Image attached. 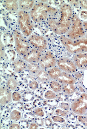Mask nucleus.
Here are the masks:
<instances>
[{"label": "nucleus", "mask_w": 87, "mask_h": 129, "mask_svg": "<svg viewBox=\"0 0 87 129\" xmlns=\"http://www.w3.org/2000/svg\"><path fill=\"white\" fill-rule=\"evenodd\" d=\"M83 23V26L84 31L87 33V21H84Z\"/></svg>", "instance_id": "49"}, {"label": "nucleus", "mask_w": 87, "mask_h": 129, "mask_svg": "<svg viewBox=\"0 0 87 129\" xmlns=\"http://www.w3.org/2000/svg\"><path fill=\"white\" fill-rule=\"evenodd\" d=\"M57 64L58 67L64 72L73 74L78 71V68L74 61L67 57H62L58 59Z\"/></svg>", "instance_id": "9"}, {"label": "nucleus", "mask_w": 87, "mask_h": 129, "mask_svg": "<svg viewBox=\"0 0 87 129\" xmlns=\"http://www.w3.org/2000/svg\"><path fill=\"white\" fill-rule=\"evenodd\" d=\"M57 10L52 7L43 1L35 3L34 7L30 11L32 20L35 22L40 23L45 22L50 15L56 12Z\"/></svg>", "instance_id": "2"}, {"label": "nucleus", "mask_w": 87, "mask_h": 129, "mask_svg": "<svg viewBox=\"0 0 87 129\" xmlns=\"http://www.w3.org/2000/svg\"><path fill=\"white\" fill-rule=\"evenodd\" d=\"M30 123L28 122V120H26L24 119L23 120H21L20 122L21 127L23 129H28L30 127Z\"/></svg>", "instance_id": "34"}, {"label": "nucleus", "mask_w": 87, "mask_h": 129, "mask_svg": "<svg viewBox=\"0 0 87 129\" xmlns=\"http://www.w3.org/2000/svg\"><path fill=\"white\" fill-rule=\"evenodd\" d=\"M80 19L87 20V11L85 10H81L79 14Z\"/></svg>", "instance_id": "38"}, {"label": "nucleus", "mask_w": 87, "mask_h": 129, "mask_svg": "<svg viewBox=\"0 0 87 129\" xmlns=\"http://www.w3.org/2000/svg\"><path fill=\"white\" fill-rule=\"evenodd\" d=\"M59 124L60 123H53V124H52L51 126L52 128H53V129H60V128H61V126Z\"/></svg>", "instance_id": "48"}, {"label": "nucleus", "mask_w": 87, "mask_h": 129, "mask_svg": "<svg viewBox=\"0 0 87 129\" xmlns=\"http://www.w3.org/2000/svg\"><path fill=\"white\" fill-rule=\"evenodd\" d=\"M12 92L6 86L1 87V105L6 106L12 100Z\"/></svg>", "instance_id": "12"}, {"label": "nucleus", "mask_w": 87, "mask_h": 129, "mask_svg": "<svg viewBox=\"0 0 87 129\" xmlns=\"http://www.w3.org/2000/svg\"><path fill=\"white\" fill-rule=\"evenodd\" d=\"M33 105L29 104H25L24 105V108L25 112H32L33 111Z\"/></svg>", "instance_id": "39"}, {"label": "nucleus", "mask_w": 87, "mask_h": 129, "mask_svg": "<svg viewBox=\"0 0 87 129\" xmlns=\"http://www.w3.org/2000/svg\"><path fill=\"white\" fill-rule=\"evenodd\" d=\"M43 97L44 99L48 100H54L56 98V93L51 89H47L44 93Z\"/></svg>", "instance_id": "27"}, {"label": "nucleus", "mask_w": 87, "mask_h": 129, "mask_svg": "<svg viewBox=\"0 0 87 129\" xmlns=\"http://www.w3.org/2000/svg\"><path fill=\"white\" fill-rule=\"evenodd\" d=\"M54 112L56 115L65 117L68 116V114L69 113V111H65L61 108H57L55 109Z\"/></svg>", "instance_id": "30"}, {"label": "nucleus", "mask_w": 87, "mask_h": 129, "mask_svg": "<svg viewBox=\"0 0 87 129\" xmlns=\"http://www.w3.org/2000/svg\"><path fill=\"white\" fill-rule=\"evenodd\" d=\"M49 86L56 93H59L62 91V85L57 81L53 80L50 81L49 82Z\"/></svg>", "instance_id": "21"}, {"label": "nucleus", "mask_w": 87, "mask_h": 129, "mask_svg": "<svg viewBox=\"0 0 87 129\" xmlns=\"http://www.w3.org/2000/svg\"><path fill=\"white\" fill-rule=\"evenodd\" d=\"M44 109H45V111L47 114H52L53 112H54L53 109L51 107L47 106L46 107H45Z\"/></svg>", "instance_id": "45"}, {"label": "nucleus", "mask_w": 87, "mask_h": 129, "mask_svg": "<svg viewBox=\"0 0 87 129\" xmlns=\"http://www.w3.org/2000/svg\"><path fill=\"white\" fill-rule=\"evenodd\" d=\"M22 117V114L20 111L16 108H13L10 112V120L15 122L20 121Z\"/></svg>", "instance_id": "19"}, {"label": "nucleus", "mask_w": 87, "mask_h": 129, "mask_svg": "<svg viewBox=\"0 0 87 129\" xmlns=\"http://www.w3.org/2000/svg\"><path fill=\"white\" fill-rule=\"evenodd\" d=\"M27 69L31 73L36 75L41 69L39 63H28L27 64Z\"/></svg>", "instance_id": "24"}, {"label": "nucleus", "mask_w": 87, "mask_h": 129, "mask_svg": "<svg viewBox=\"0 0 87 129\" xmlns=\"http://www.w3.org/2000/svg\"><path fill=\"white\" fill-rule=\"evenodd\" d=\"M72 15L71 6L64 4L49 17L47 19L49 26L55 34L61 36L65 35L71 26Z\"/></svg>", "instance_id": "1"}, {"label": "nucleus", "mask_w": 87, "mask_h": 129, "mask_svg": "<svg viewBox=\"0 0 87 129\" xmlns=\"http://www.w3.org/2000/svg\"><path fill=\"white\" fill-rule=\"evenodd\" d=\"M33 114L38 117L42 118H46L47 115V114L46 113L44 109L43 108L40 107L36 108L34 109L33 110Z\"/></svg>", "instance_id": "26"}, {"label": "nucleus", "mask_w": 87, "mask_h": 129, "mask_svg": "<svg viewBox=\"0 0 87 129\" xmlns=\"http://www.w3.org/2000/svg\"><path fill=\"white\" fill-rule=\"evenodd\" d=\"M22 99V95L18 91H13L12 93V101L13 103H16L20 101Z\"/></svg>", "instance_id": "29"}, {"label": "nucleus", "mask_w": 87, "mask_h": 129, "mask_svg": "<svg viewBox=\"0 0 87 129\" xmlns=\"http://www.w3.org/2000/svg\"><path fill=\"white\" fill-rule=\"evenodd\" d=\"M77 120L79 123L87 127V117L84 115H78Z\"/></svg>", "instance_id": "31"}, {"label": "nucleus", "mask_w": 87, "mask_h": 129, "mask_svg": "<svg viewBox=\"0 0 87 129\" xmlns=\"http://www.w3.org/2000/svg\"><path fill=\"white\" fill-rule=\"evenodd\" d=\"M31 47L39 50L42 52L46 51L48 47L47 41L44 37L36 35H32L27 38Z\"/></svg>", "instance_id": "7"}, {"label": "nucleus", "mask_w": 87, "mask_h": 129, "mask_svg": "<svg viewBox=\"0 0 87 129\" xmlns=\"http://www.w3.org/2000/svg\"><path fill=\"white\" fill-rule=\"evenodd\" d=\"M60 40L67 51L72 54L87 53V34L84 37L74 40L65 35H61Z\"/></svg>", "instance_id": "3"}, {"label": "nucleus", "mask_w": 87, "mask_h": 129, "mask_svg": "<svg viewBox=\"0 0 87 129\" xmlns=\"http://www.w3.org/2000/svg\"><path fill=\"white\" fill-rule=\"evenodd\" d=\"M47 71L50 79L55 81H57L63 72L58 67H54Z\"/></svg>", "instance_id": "17"}, {"label": "nucleus", "mask_w": 87, "mask_h": 129, "mask_svg": "<svg viewBox=\"0 0 87 129\" xmlns=\"http://www.w3.org/2000/svg\"><path fill=\"white\" fill-rule=\"evenodd\" d=\"M35 75L37 79L41 82H47L50 81V79L47 71L41 69Z\"/></svg>", "instance_id": "18"}, {"label": "nucleus", "mask_w": 87, "mask_h": 129, "mask_svg": "<svg viewBox=\"0 0 87 129\" xmlns=\"http://www.w3.org/2000/svg\"><path fill=\"white\" fill-rule=\"evenodd\" d=\"M5 45L3 44L2 41H1V57L3 58L4 56H5Z\"/></svg>", "instance_id": "43"}, {"label": "nucleus", "mask_w": 87, "mask_h": 129, "mask_svg": "<svg viewBox=\"0 0 87 129\" xmlns=\"http://www.w3.org/2000/svg\"><path fill=\"white\" fill-rule=\"evenodd\" d=\"M13 35L15 40L16 51L19 56H23L30 51L31 49V46L28 40L20 31L14 30Z\"/></svg>", "instance_id": "6"}, {"label": "nucleus", "mask_w": 87, "mask_h": 129, "mask_svg": "<svg viewBox=\"0 0 87 129\" xmlns=\"http://www.w3.org/2000/svg\"><path fill=\"white\" fill-rule=\"evenodd\" d=\"M3 6L8 11H16L19 9L18 1H4Z\"/></svg>", "instance_id": "15"}, {"label": "nucleus", "mask_w": 87, "mask_h": 129, "mask_svg": "<svg viewBox=\"0 0 87 129\" xmlns=\"http://www.w3.org/2000/svg\"><path fill=\"white\" fill-rule=\"evenodd\" d=\"M20 125L17 123H11L8 127V129H21Z\"/></svg>", "instance_id": "40"}, {"label": "nucleus", "mask_w": 87, "mask_h": 129, "mask_svg": "<svg viewBox=\"0 0 87 129\" xmlns=\"http://www.w3.org/2000/svg\"><path fill=\"white\" fill-rule=\"evenodd\" d=\"M53 120L51 118L47 117L44 120V125L46 127H50L53 124Z\"/></svg>", "instance_id": "35"}, {"label": "nucleus", "mask_w": 87, "mask_h": 129, "mask_svg": "<svg viewBox=\"0 0 87 129\" xmlns=\"http://www.w3.org/2000/svg\"><path fill=\"white\" fill-rule=\"evenodd\" d=\"M17 81L14 78H10L6 81V87L11 91L15 90L17 87Z\"/></svg>", "instance_id": "25"}, {"label": "nucleus", "mask_w": 87, "mask_h": 129, "mask_svg": "<svg viewBox=\"0 0 87 129\" xmlns=\"http://www.w3.org/2000/svg\"><path fill=\"white\" fill-rule=\"evenodd\" d=\"M85 35L81 20L77 15L73 14L71 26L65 36L71 40H74L84 37Z\"/></svg>", "instance_id": "5"}, {"label": "nucleus", "mask_w": 87, "mask_h": 129, "mask_svg": "<svg viewBox=\"0 0 87 129\" xmlns=\"http://www.w3.org/2000/svg\"><path fill=\"white\" fill-rule=\"evenodd\" d=\"M39 64L41 69L47 70L55 67L57 64V60L53 53L50 51H47L43 53Z\"/></svg>", "instance_id": "8"}, {"label": "nucleus", "mask_w": 87, "mask_h": 129, "mask_svg": "<svg viewBox=\"0 0 87 129\" xmlns=\"http://www.w3.org/2000/svg\"><path fill=\"white\" fill-rule=\"evenodd\" d=\"M76 91L75 84H66L62 85V92L67 95H71Z\"/></svg>", "instance_id": "23"}, {"label": "nucleus", "mask_w": 87, "mask_h": 129, "mask_svg": "<svg viewBox=\"0 0 87 129\" xmlns=\"http://www.w3.org/2000/svg\"><path fill=\"white\" fill-rule=\"evenodd\" d=\"M61 109L65 111H69L70 109V106L68 103H61L60 104Z\"/></svg>", "instance_id": "36"}, {"label": "nucleus", "mask_w": 87, "mask_h": 129, "mask_svg": "<svg viewBox=\"0 0 87 129\" xmlns=\"http://www.w3.org/2000/svg\"><path fill=\"white\" fill-rule=\"evenodd\" d=\"M16 51L11 49L6 50L5 52V57L9 62H14L16 57Z\"/></svg>", "instance_id": "22"}, {"label": "nucleus", "mask_w": 87, "mask_h": 129, "mask_svg": "<svg viewBox=\"0 0 87 129\" xmlns=\"http://www.w3.org/2000/svg\"><path fill=\"white\" fill-rule=\"evenodd\" d=\"M85 114H86V117H87V111L86 112V113Z\"/></svg>", "instance_id": "50"}, {"label": "nucleus", "mask_w": 87, "mask_h": 129, "mask_svg": "<svg viewBox=\"0 0 87 129\" xmlns=\"http://www.w3.org/2000/svg\"><path fill=\"white\" fill-rule=\"evenodd\" d=\"M19 7L20 10L28 12L32 9L35 4V1H19Z\"/></svg>", "instance_id": "16"}, {"label": "nucleus", "mask_w": 87, "mask_h": 129, "mask_svg": "<svg viewBox=\"0 0 87 129\" xmlns=\"http://www.w3.org/2000/svg\"><path fill=\"white\" fill-rule=\"evenodd\" d=\"M51 118L54 123H61V124H64L67 123V119L65 118L64 117L59 116L57 115H52L51 117Z\"/></svg>", "instance_id": "28"}, {"label": "nucleus", "mask_w": 87, "mask_h": 129, "mask_svg": "<svg viewBox=\"0 0 87 129\" xmlns=\"http://www.w3.org/2000/svg\"><path fill=\"white\" fill-rule=\"evenodd\" d=\"M12 66L15 72L19 73L26 69L27 64L23 59H17L13 62Z\"/></svg>", "instance_id": "14"}, {"label": "nucleus", "mask_w": 87, "mask_h": 129, "mask_svg": "<svg viewBox=\"0 0 87 129\" xmlns=\"http://www.w3.org/2000/svg\"><path fill=\"white\" fill-rule=\"evenodd\" d=\"M28 87L30 89L34 90L37 89L39 87V83L37 81H33L32 82H30L28 84Z\"/></svg>", "instance_id": "33"}, {"label": "nucleus", "mask_w": 87, "mask_h": 129, "mask_svg": "<svg viewBox=\"0 0 87 129\" xmlns=\"http://www.w3.org/2000/svg\"><path fill=\"white\" fill-rule=\"evenodd\" d=\"M22 116L24 119L28 120H34L35 119V117L33 114L31 113V112H27L23 114Z\"/></svg>", "instance_id": "32"}, {"label": "nucleus", "mask_w": 87, "mask_h": 129, "mask_svg": "<svg viewBox=\"0 0 87 129\" xmlns=\"http://www.w3.org/2000/svg\"><path fill=\"white\" fill-rule=\"evenodd\" d=\"M39 126L37 124L36 122H32L30 124L29 129H39Z\"/></svg>", "instance_id": "46"}, {"label": "nucleus", "mask_w": 87, "mask_h": 129, "mask_svg": "<svg viewBox=\"0 0 87 129\" xmlns=\"http://www.w3.org/2000/svg\"><path fill=\"white\" fill-rule=\"evenodd\" d=\"M78 3L83 9L87 10V1H78Z\"/></svg>", "instance_id": "44"}, {"label": "nucleus", "mask_w": 87, "mask_h": 129, "mask_svg": "<svg viewBox=\"0 0 87 129\" xmlns=\"http://www.w3.org/2000/svg\"><path fill=\"white\" fill-rule=\"evenodd\" d=\"M17 22L21 32L25 37L28 38L32 35L33 25L28 12L19 10L17 13Z\"/></svg>", "instance_id": "4"}, {"label": "nucleus", "mask_w": 87, "mask_h": 129, "mask_svg": "<svg viewBox=\"0 0 87 129\" xmlns=\"http://www.w3.org/2000/svg\"><path fill=\"white\" fill-rule=\"evenodd\" d=\"M73 60L78 69H87V53H79L74 55Z\"/></svg>", "instance_id": "11"}, {"label": "nucleus", "mask_w": 87, "mask_h": 129, "mask_svg": "<svg viewBox=\"0 0 87 129\" xmlns=\"http://www.w3.org/2000/svg\"><path fill=\"white\" fill-rule=\"evenodd\" d=\"M35 121L37 124L38 125L40 126H42L44 123V120H43L42 118L41 117H37V118H35Z\"/></svg>", "instance_id": "41"}, {"label": "nucleus", "mask_w": 87, "mask_h": 129, "mask_svg": "<svg viewBox=\"0 0 87 129\" xmlns=\"http://www.w3.org/2000/svg\"><path fill=\"white\" fill-rule=\"evenodd\" d=\"M15 107H16V108L19 109V110H21L23 108H24V105H22V103H20L19 102L16 103V104L15 105Z\"/></svg>", "instance_id": "47"}, {"label": "nucleus", "mask_w": 87, "mask_h": 129, "mask_svg": "<svg viewBox=\"0 0 87 129\" xmlns=\"http://www.w3.org/2000/svg\"><path fill=\"white\" fill-rule=\"evenodd\" d=\"M62 85L66 84H75L76 82L74 76L70 74L62 72L57 81Z\"/></svg>", "instance_id": "13"}, {"label": "nucleus", "mask_w": 87, "mask_h": 129, "mask_svg": "<svg viewBox=\"0 0 87 129\" xmlns=\"http://www.w3.org/2000/svg\"><path fill=\"white\" fill-rule=\"evenodd\" d=\"M75 114L72 112H69V113L68 114V119H69V120L71 121L75 122L76 120L77 119V117L75 115Z\"/></svg>", "instance_id": "37"}, {"label": "nucleus", "mask_w": 87, "mask_h": 129, "mask_svg": "<svg viewBox=\"0 0 87 129\" xmlns=\"http://www.w3.org/2000/svg\"><path fill=\"white\" fill-rule=\"evenodd\" d=\"M42 54L43 52L33 48L22 56V59L28 63H39Z\"/></svg>", "instance_id": "10"}, {"label": "nucleus", "mask_w": 87, "mask_h": 129, "mask_svg": "<svg viewBox=\"0 0 87 129\" xmlns=\"http://www.w3.org/2000/svg\"><path fill=\"white\" fill-rule=\"evenodd\" d=\"M4 41L5 42V45L7 47L9 48L13 47L14 44H15L14 38L13 35L9 33L5 34L4 37Z\"/></svg>", "instance_id": "20"}, {"label": "nucleus", "mask_w": 87, "mask_h": 129, "mask_svg": "<svg viewBox=\"0 0 87 129\" xmlns=\"http://www.w3.org/2000/svg\"><path fill=\"white\" fill-rule=\"evenodd\" d=\"M41 102L40 100L38 99H36L34 100L33 103H32V105L35 108H37V107H39L41 106Z\"/></svg>", "instance_id": "42"}]
</instances>
